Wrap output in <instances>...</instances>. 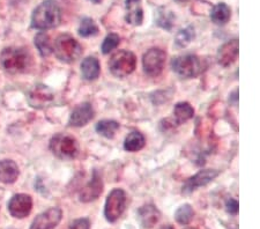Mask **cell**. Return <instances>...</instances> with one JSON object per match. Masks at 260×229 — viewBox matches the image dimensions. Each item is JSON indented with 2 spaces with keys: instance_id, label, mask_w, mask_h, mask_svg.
I'll return each instance as SVG.
<instances>
[{
  "instance_id": "6da1fadb",
  "label": "cell",
  "mask_w": 260,
  "mask_h": 229,
  "mask_svg": "<svg viewBox=\"0 0 260 229\" xmlns=\"http://www.w3.org/2000/svg\"><path fill=\"white\" fill-rule=\"evenodd\" d=\"M61 22V8L56 0H44L31 15V27L39 30L56 28Z\"/></svg>"
},
{
  "instance_id": "7a4b0ae2",
  "label": "cell",
  "mask_w": 260,
  "mask_h": 229,
  "mask_svg": "<svg viewBox=\"0 0 260 229\" xmlns=\"http://www.w3.org/2000/svg\"><path fill=\"white\" fill-rule=\"evenodd\" d=\"M30 64L28 51L20 48H6L0 52V65L8 73L24 72Z\"/></svg>"
},
{
  "instance_id": "3957f363",
  "label": "cell",
  "mask_w": 260,
  "mask_h": 229,
  "mask_svg": "<svg viewBox=\"0 0 260 229\" xmlns=\"http://www.w3.org/2000/svg\"><path fill=\"white\" fill-rule=\"evenodd\" d=\"M52 51L60 61L71 64L81 57L83 50L80 43L73 36L62 34L54 41Z\"/></svg>"
},
{
  "instance_id": "277c9868",
  "label": "cell",
  "mask_w": 260,
  "mask_h": 229,
  "mask_svg": "<svg viewBox=\"0 0 260 229\" xmlns=\"http://www.w3.org/2000/svg\"><path fill=\"white\" fill-rule=\"evenodd\" d=\"M50 149L58 159L73 160L79 154V144L74 137L58 133L50 141Z\"/></svg>"
},
{
  "instance_id": "5b68a950",
  "label": "cell",
  "mask_w": 260,
  "mask_h": 229,
  "mask_svg": "<svg viewBox=\"0 0 260 229\" xmlns=\"http://www.w3.org/2000/svg\"><path fill=\"white\" fill-rule=\"evenodd\" d=\"M137 66V58L134 53L126 50H119L111 56L109 60V69L117 78H125L131 74Z\"/></svg>"
},
{
  "instance_id": "8992f818",
  "label": "cell",
  "mask_w": 260,
  "mask_h": 229,
  "mask_svg": "<svg viewBox=\"0 0 260 229\" xmlns=\"http://www.w3.org/2000/svg\"><path fill=\"white\" fill-rule=\"evenodd\" d=\"M171 68L178 77L183 79L198 77L201 71H203L199 57L192 55V53L174 58L173 61H171Z\"/></svg>"
},
{
  "instance_id": "52a82bcc",
  "label": "cell",
  "mask_w": 260,
  "mask_h": 229,
  "mask_svg": "<svg viewBox=\"0 0 260 229\" xmlns=\"http://www.w3.org/2000/svg\"><path fill=\"white\" fill-rule=\"evenodd\" d=\"M127 197L124 190L114 189L108 194L106 206H104V216L108 222H116L123 215L126 208Z\"/></svg>"
},
{
  "instance_id": "ba28073f",
  "label": "cell",
  "mask_w": 260,
  "mask_h": 229,
  "mask_svg": "<svg viewBox=\"0 0 260 229\" xmlns=\"http://www.w3.org/2000/svg\"><path fill=\"white\" fill-rule=\"evenodd\" d=\"M167 55L163 50L153 48L147 51L142 58V66L147 76L158 77L165 69Z\"/></svg>"
},
{
  "instance_id": "9c48e42d",
  "label": "cell",
  "mask_w": 260,
  "mask_h": 229,
  "mask_svg": "<svg viewBox=\"0 0 260 229\" xmlns=\"http://www.w3.org/2000/svg\"><path fill=\"white\" fill-rule=\"evenodd\" d=\"M219 175H220L219 170H214V169L200 170L198 174H196L194 176L190 177L185 182V184L183 185L182 192L184 194H190L193 192V191L198 190L199 187L207 185L208 183H211L212 181L215 180Z\"/></svg>"
},
{
  "instance_id": "30bf717a",
  "label": "cell",
  "mask_w": 260,
  "mask_h": 229,
  "mask_svg": "<svg viewBox=\"0 0 260 229\" xmlns=\"http://www.w3.org/2000/svg\"><path fill=\"white\" fill-rule=\"evenodd\" d=\"M32 199L29 194L19 193L11 198L8 203V211L12 216L18 219H23L31 212Z\"/></svg>"
},
{
  "instance_id": "8fae6325",
  "label": "cell",
  "mask_w": 260,
  "mask_h": 229,
  "mask_svg": "<svg viewBox=\"0 0 260 229\" xmlns=\"http://www.w3.org/2000/svg\"><path fill=\"white\" fill-rule=\"evenodd\" d=\"M61 216L62 213L60 208L51 207L37 215L29 229H53L59 224Z\"/></svg>"
},
{
  "instance_id": "7c38bea8",
  "label": "cell",
  "mask_w": 260,
  "mask_h": 229,
  "mask_svg": "<svg viewBox=\"0 0 260 229\" xmlns=\"http://www.w3.org/2000/svg\"><path fill=\"white\" fill-rule=\"evenodd\" d=\"M53 101L52 90L45 85H36L29 91L28 102L30 107L36 109H43V108L50 106Z\"/></svg>"
},
{
  "instance_id": "4fadbf2b",
  "label": "cell",
  "mask_w": 260,
  "mask_h": 229,
  "mask_svg": "<svg viewBox=\"0 0 260 229\" xmlns=\"http://www.w3.org/2000/svg\"><path fill=\"white\" fill-rule=\"evenodd\" d=\"M240 53V42L238 40H232L220 47L217 51L216 59L222 68H229L236 61Z\"/></svg>"
},
{
  "instance_id": "5bb4252c",
  "label": "cell",
  "mask_w": 260,
  "mask_h": 229,
  "mask_svg": "<svg viewBox=\"0 0 260 229\" xmlns=\"http://www.w3.org/2000/svg\"><path fill=\"white\" fill-rule=\"evenodd\" d=\"M103 192V181L98 170H94L91 180L87 183L80 192L82 203H90L98 199Z\"/></svg>"
},
{
  "instance_id": "9a60e30c",
  "label": "cell",
  "mask_w": 260,
  "mask_h": 229,
  "mask_svg": "<svg viewBox=\"0 0 260 229\" xmlns=\"http://www.w3.org/2000/svg\"><path fill=\"white\" fill-rule=\"evenodd\" d=\"M94 118V109L90 103H82L78 106L72 111L70 116L69 125L74 127H81L85 126L86 124L90 122Z\"/></svg>"
},
{
  "instance_id": "2e32d148",
  "label": "cell",
  "mask_w": 260,
  "mask_h": 229,
  "mask_svg": "<svg viewBox=\"0 0 260 229\" xmlns=\"http://www.w3.org/2000/svg\"><path fill=\"white\" fill-rule=\"evenodd\" d=\"M161 218L160 211L154 205H145L138 211V221L144 229H152Z\"/></svg>"
},
{
  "instance_id": "e0dca14e",
  "label": "cell",
  "mask_w": 260,
  "mask_h": 229,
  "mask_svg": "<svg viewBox=\"0 0 260 229\" xmlns=\"http://www.w3.org/2000/svg\"><path fill=\"white\" fill-rule=\"evenodd\" d=\"M126 15L125 20L133 26H141L144 21V11H142L141 0H125Z\"/></svg>"
},
{
  "instance_id": "ac0fdd59",
  "label": "cell",
  "mask_w": 260,
  "mask_h": 229,
  "mask_svg": "<svg viewBox=\"0 0 260 229\" xmlns=\"http://www.w3.org/2000/svg\"><path fill=\"white\" fill-rule=\"evenodd\" d=\"M19 177V167L12 160L0 161V182L12 184Z\"/></svg>"
},
{
  "instance_id": "d6986e66",
  "label": "cell",
  "mask_w": 260,
  "mask_h": 229,
  "mask_svg": "<svg viewBox=\"0 0 260 229\" xmlns=\"http://www.w3.org/2000/svg\"><path fill=\"white\" fill-rule=\"evenodd\" d=\"M101 72L100 62L95 57H87L81 62V74L82 78L88 81L96 80Z\"/></svg>"
},
{
  "instance_id": "ffe728a7",
  "label": "cell",
  "mask_w": 260,
  "mask_h": 229,
  "mask_svg": "<svg viewBox=\"0 0 260 229\" xmlns=\"http://www.w3.org/2000/svg\"><path fill=\"white\" fill-rule=\"evenodd\" d=\"M230 16H232V11H230V7L224 3H219L216 4L215 6L213 7L211 12V19L215 24H219V26H223L230 20Z\"/></svg>"
},
{
  "instance_id": "44dd1931",
  "label": "cell",
  "mask_w": 260,
  "mask_h": 229,
  "mask_svg": "<svg viewBox=\"0 0 260 229\" xmlns=\"http://www.w3.org/2000/svg\"><path fill=\"white\" fill-rule=\"evenodd\" d=\"M194 115V109L190 103L179 102L174 108V117L177 124H183L191 119Z\"/></svg>"
},
{
  "instance_id": "7402d4cb",
  "label": "cell",
  "mask_w": 260,
  "mask_h": 229,
  "mask_svg": "<svg viewBox=\"0 0 260 229\" xmlns=\"http://www.w3.org/2000/svg\"><path fill=\"white\" fill-rule=\"evenodd\" d=\"M146 144L145 137L141 135L140 132H131L129 135L126 137L124 143V148L125 151L127 152H138L140 149L144 148V146Z\"/></svg>"
},
{
  "instance_id": "603a6c76",
  "label": "cell",
  "mask_w": 260,
  "mask_h": 229,
  "mask_svg": "<svg viewBox=\"0 0 260 229\" xmlns=\"http://www.w3.org/2000/svg\"><path fill=\"white\" fill-rule=\"evenodd\" d=\"M35 47L39 50L40 55L42 57H48L51 55L52 52V45L51 42H50V37L44 31H40L39 34L35 36Z\"/></svg>"
},
{
  "instance_id": "cb8c5ba5",
  "label": "cell",
  "mask_w": 260,
  "mask_h": 229,
  "mask_svg": "<svg viewBox=\"0 0 260 229\" xmlns=\"http://www.w3.org/2000/svg\"><path fill=\"white\" fill-rule=\"evenodd\" d=\"M118 128H119V124L115 122V120H110V119L101 120V122L96 124V131H98V133H100L101 136L106 137L108 139L114 138Z\"/></svg>"
},
{
  "instance_id": "d4e9b609",
  "label": "cell",
  "mask_w": 260,
  "mask_h": 229,
  "mask_svg": "<svg viewBox=\"0 0 260 229\" xmlns=\"http://www.w3.org/2000/svg\"><path fill=\"white\" fill-rule=\"evenodd\" d=\"M194 216V211L191 205L185 204V205L180 206L177 211L175 212V219L179 224H183V226H186V224L192 221Z\"/></svg>"
},
{
  "instance_id": "484cf974",
  "label": "cell",
  "mask_w": 260,
  "mask_h": 229,
  "mask_svg": "<svg viewBox=\"0 0 260 229\" xmlns=\"http://www.w3.org/2000/svg\"><path fill=\"white\" fill-rule=\"evenodd\" d=\"M99 34V27L95 21L90 18H85L81 20L80 27H79V35L82 37L96 36Z\"/></svg>"
},
{
  "instance_id": "4316f807",
  "label": "cell",
  "mask_w": 260,
  "mask_h": 229,
  "mask_svg": "<svg viewBox=\"0 0 260 229\" xmlns=\"http://www.w3.org/2000/svg\"><path fill=\"white\" fill-rule=\"evenodd\" d=\"M193 39H194V29L193 27L188 26L184 29H180V30L177 32L175 43L179 48H185Z\"/></svg>"
},
{
  "instance_id": "83f0119b",
  "label": "cell",
  "mask_w": 260,
  "mask_h": 229,
  "mask_svg": "<svg viewBox=\"0 0 260 229\" xmlns=\"http://www.w3.org/2000/svg\"><path fill=\"white\" fill-rule=\"evenodd\" d=\"M119 42H120V39L118 35L109 34L106 39H104L102 47H101V50H102V52L104 53V55H108V53H110L112 50H115L117 47H118Z\"/></svg>"
},
{
  "instance_id": "f1b7e54d",
  "label": "cell",
  "mask_w": 260,
  "mask_h": 229,
  "mask_svg": "<svg viewBox=\"0 0 260 229\" xmlns=\"http://www.w3.org/2000/svg\"><path fill=\"white\" fill-rule=\"evenodd\" d=\"M173 21H174V15L171 12H167L165 10H163V12L162 11L158 12V19H157L158 26L170 30L171 27H173Z\"/></svg>"
},
{
  "instance_id": "f546056e",
  "label": "cell",
  "mask_w": 260,
  "mask_h": 229,
  "mask_svg": "<svg viewBox=\"0 0 260 229\" xmlns=\"http://www.w3.org/2000/svg\"><path fill=\"white\" fill-rule=\"evenodd\" d=\"M69 229H90V222L89 220L86 218L74 220V221L71 223Z\"/></svg>"
},
{
  "instance_id": "4dcf8cb0",
  "label": "cell",
  "mask_w": 260,
  "mask_h": 229,
  "mask_svg": "<svg viewBox=\"0 0 260 229\" xmlns=\"http://www.w3.org/2000/svg\"><path fill=\"white\" fill-rule=\"evenodd\" d=\"M225 208H227V212L232 215H236L238 213V208H240V205H238V202L236 199L230 198L225 203Z\"/></svg>"
},
{
  "instance_id": "1f68e13d",
  "label": "cell",
  "mask_w": 260,
  "mask_h": 229,
  "mask_svg": "<svg viewBox=\"0 0 260 229\" xmlns=\"http://www.w3.org/2000/svg\"><path fill=\"white\" fill-rule=\"evenodd\" d=\"M161 229H174V227L170 226V224H166V226H162Z\"/></svg>"
},
{
  "instance_id": "d6a6232c",
  "label": "cell",
  "mask_w": 260,
  "mask_h": 229,
  "mask_svg": "<svg viewBox=\"0 0 260 229\" xmlns=\"http://www.w3.org/2000/svg\"><path fill=\"white\" fill-rule=\"evenodd\" d=\"M176 3H179V4H183V3H187L188 0H175Z\"/></svg>"
},
{
  "instance_id": "836d02e7",
  "label": "cell",
  "mask_w": 260,
  "mask_h": 229,
  "mask_svg": "<svg viewBox=\"0 0 260 229\" xmlns=\"http://www.w3.org/2000/svg\"><path fill=\"white\" fill-rule=\"evenodd\" d=\"M91 3H94V4H101L102 3V0H90Z\"/></svg>"
},
{
  "instance_id": "e575fe53",
  "label": "cell",
  "mask_w": 260,
  "mask_h": 229,
  "mask_svg": "<svg viewBox=\"0 0 260 229\" xmlns=\"http://www.w3.org/2000/svg\"><path fill=\"white\" fill-rule=\"evenodd\" d=\"M185 229H194V228H185Z\"/></svg>"
}]
</instances>
